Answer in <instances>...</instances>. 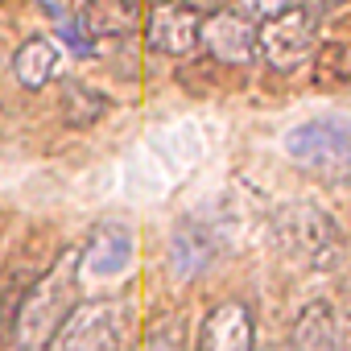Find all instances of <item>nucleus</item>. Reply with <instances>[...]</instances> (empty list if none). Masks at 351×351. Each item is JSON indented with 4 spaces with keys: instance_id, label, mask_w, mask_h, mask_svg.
Instances as JSON below:
<instances>
[{
    "instance_id": "obj_9",
    "label": "nucleus",
    "mask_w": 351,
    "mask_h": 351,
    "mask_svg": "<svg viewBox=\"0 0 351 351\" xmlns=\"http://www.w3.org/2000/svg\"><path fill=\"white\" fill-rule=\"evenodd\" d=\"M199 13L182 9L178 0H161V5H153L149 21H145V42L157 50V54H173L182 58L199 46Z\"/></svg>"
},
{
    "instance_id": "obj_7",
    "label": "nucleus",
    "mask_w": 351,
    "mask_h": 351,
    "mask_svg": "<svg viewBox=\"0 0 351 351\" xmlns=\"http://www.w3.org/2000/svg\"><path fill=\"white\" fill-rule=\"evenodd\" d=\"M132 228L128 223H116V219H104L91 228L83 252H79V269H87L91 277L99 281H112V277H124L128 265H132Z\"/></svg>"
},
{
    "instance_id": "obj_10",
    "label": "nucleus",
    "mask_w": 351,
    "mask_h": 351,
    "mask_svg": "<svg viewBox=\"0 0 351 351\" xmlns=\"http://www.w3.org/2000/svg\"><path fill=\"white\" fill-rule=\"evenodd\" d=\"M219 252V236L203 219H182L169 232V273L178 281H195Z\"/></svg>"
},
{
    "instance_id": "obj_5",
    "label": "nucleus",
    "mask_w": 351,
    "mask_h": 351,
    "mask_svg": "<svg viewBox=\"0 0 351 351\" xmlns=\"http://www.w3.org/2000/svg\"><path fill=\"white\" fill-rule=\"evenodd\" d=\"M285 153L322 178H343L347 173V128L339 120H310L285 132Z\"/></svg>"
},
{
    "instance_id": "obj_13",
    "label": "nucleus",
    "mask_w": 351,
    "mask_h": 351,
    "mask_svg": "<svg viewBox=\"0 0 351 351\" xmlns=\"http://www.w3.org/2000/svg\"><path fill=\"white\" fill-rule=\"evenodd\" d=\"M136 0H83L79 25L87 38H124L136 25Z\"/></svg>"
},
{
    "instance_id": "obj_15",
    "label": "nucleus",
    "mask_w": 351,
    "mask_h": 351,
    "mask_svg": "<svg viewBox=\"0 0 351 351\" xmlns=\"http://www.w3.org/2000/svg\"><path fill=\"white\" fill-rule=\"evenodd\" d=\"M314 83L318 87H347V46L343 42H326L322 50H314Z\"/></svg>"
},
{
    "instance_id": "obj_16",
    "label": "nucleus",
    "mask_w": 351,
    "mask_h": 351,
    "mask_svg": "<svg viewBox=\"0 0 351 351\" xmlns=\"http://www.w3.org/2000/svg\"><path fill=\"white\" fill-rule=\"evenodd\" d=\"M141 351H191V335H186V318H178V314H165L153 330H149V339H145V347Z\"/></svg>"
},
{
    "instance_id": "obj_1",
    "label": "nucleus",
    "mask_w": 351,
    "mask_h": 351,
    "mask_svg": "<svg viewBox=\"0 0 351 351\" xmlns=\"http://www.w3.org/2000/svg\"><path fill=\"white\" fill-rule=\"evenodd\" d=\"M79 252L66 248L38 281L34 289L21 298L17 306V322H13V335L21 347H46L50 335L62 326V318L79 306Z\"/></svg>"
},
{
    "instance_id": "obj_12",
    "label": "nucleus",
    "mask_w": 351,
    "mask_h": 351,
    "mask_svg": "<svg viewBox=\"0 0 351 351\" xmlns=\"http://www.w3.org/2000/svg\"><path fill=\"white\" fill-rule=\"evenodd\" d=\"M58 66H62V46L50 38H29L13 54V75L25 91H42L58 75Z\"/></svg>"
},
{
    "instance_id": "obj_14",
    "label": "nucleus",
    "mask_w": 351,
    "mask_h": 351,
    "mask_svg": "<svg viewBox=\"0 0 351 351\" xmlns=\"http://www.w3.org/2000/svg\"><path fill=\"white\" fill-rule=\"evenodd\" d=\"M104 99L91 91V87H79V83H71L66 87V99H62V116H66V124L71 128H87V124H95L99 116H104Z\"/></svg>"
},
{
    "instance_id": "obj_3",
    "label": "nucleus",
    "mask_w": 351,
    "mask_h": 351,
    "mask_svg": "<svg viewBox=\"0 0 351 351\" xmlns=\"http://www.w3.org/2000/svg\"><path fill=\"white\" fill-rule=\"evenodd\" d=\"M318 50V13L298 5L269 21H256V54L273 71H298Z\"/></svg>"
},
{
    "instance_id": "obj_19",
    "label": "nucleus",
    "mask_w": 351,
    "mask_h": 351,
    "mask_svg": "<svg viewBox=\"0 0 351 351\" xmlns=\"http://www.w3.org/2000/svg\"><path fill=\"white\" fill-rule=\"evenodd\" d=\"M42 5H46V9H50V13H62V9H66V5H71V0H42Z\"/></svg>"
},
{
    "instance_id": "obj_11",
    "label": "nucleus",
    "mask_w": 351,
    "mask_h": 351,
    "mask_svg": "<svg viewBox=\"0 0 351 351\" xmlns=\"http://www.w3.org/2000/svg\"><path fill=\"white\" fill-rule=\"evenodd\" d=\"M289 351H347V330H343L339 310L330 302L302 306L293 335H289Z\"/></svg>"
},
{
    "instance_id": "obj_17",
    "label": "nucleus",
    "mask_w": 351,
    "mask_h": 351,
    "mask_svg": "<svg viewBox=\"0 0 351 351\" xmlns=\"http://www.w3.org/2000/svg\"><path fill=\"white\" fill-rule=\"evenodd\" d=\"M298 5H306V0H244L240 13H248L252 21H269V17L289 13V9H298Z\"/></svg>"
},
{
    "instance_id": "obj_2",
    "label": "nucleus",
    "mask_w": 351,
    "mask_h": 351,
    "mask_svg": "<svg viewBox=\"0 0 351 351\" xmlns=\"http://www.w3.org/2000/svg\"><path fill=\"white\" fill-rule=\"evenodd\" d=\"M124 322H128V310L112 298L79 302L62 318V326L50 335L46 351H120Z\"/></svg>"
},
{
    "instance_id": "obj_6",
    "label": "nucleus",
    "mask_w": 351,
    "mask_h": 351,
    "mask_svg": "<svg viewBox=\"0 0 351 351\" xmlns=\"http://www.w3.org/2000/svg\"><path fill=\"white\" fill-rule=\"evenodd\" d=\"M199 46L228 66H240L256 54V21L240 9H219L199 21Z\"/></svg>"
},
{
    "instance_id": "obj_8",
    "label": "nucleus",
    "mask_w": 351,
    "mask_h": 351,
    "mask_svg": "<svg viewBox=\"0 0 351 351\" xmlns=\"http://www.w3.org/2000/svg\"><path fill=\"white\" fill-rule=\"evenodd\" d=\"M256 347V318L244 302H219L195 339V351H252Z\"/></svg>"
},
{
    "instance_id": "obj_4",
    "label": "nucleus",
    "mask_w": 351,
    "mask_h": 351,
    "mask_svg": "<svg viewBox=\"0 0 351 351\" xmlns=\"http://www.w3.org/2000/svg\"><path fill=\"white\" fill-rule=\"evenodd\" d=\"M277 240L289 256L310 265H335L339 256V228L314 203H289L277 211Z\"/></svg>"
},
{
    "instance_id": "obj_18",
    "label": "nucleus",
    "mask_w": 351,
    "mask_h": 351,
    "mask_svg": "<svg viewBox=\"0 0 351 351\" xmlns=\"http://www.w3.org/2000/svg\"><path fill=\"white\" fill-rule=\"evenodd\" d=\"M178 5L191 9V13H199V17H211L219 9H232V0H178Z\"/></svg>"
}]
</instances>
